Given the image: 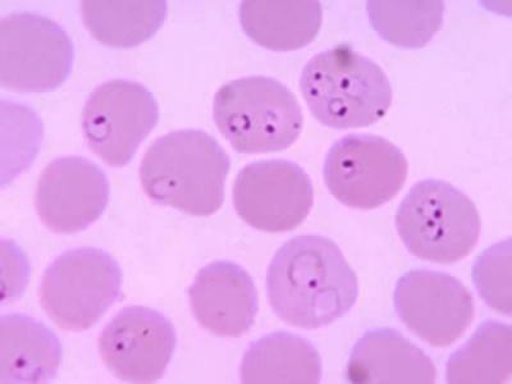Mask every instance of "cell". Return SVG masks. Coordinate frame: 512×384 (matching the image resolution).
Wrapping results in <instances>:
<instances>
[{
  "label": "cell",
  "mask_w": 512,
  "mask_h": 384,
  "mask_svg": "<svg viewBox=\"0 0 512 384\" xmlns=\"http://www.w3.org/2000/svg\"><path fill=\"white\" fill-rule=\"evenodd\" d=\"M75 50L48 17L13 13L0 22V84L17 93H48L68 79Z\"/></svg>",
  "instance_id": "obj_7"
},
{
  "label": "cell",
  "mask_w": 512,
  "mask_h": 384,
  "mask_svg": "<svg viewBox=\"0 0 512 384\" xmlns=\"http://www.w3.org/2000/svg\"><path fill=\"white\" fill-rule=\"evenodd\" d=\"M167 2H82L90 35L112 48H134L152 39L166 21Z\"/></svg>",
  "instance_id": "obj_20"
},
{
  "label": "cell",
  "mask_w": 512,
  "mask_h": 384,
  "mask_svg": "<svg viewBox=\"0 0 512 384\" xmlns=\"http://www.w3.org/2000/svg\"><path fill=\"white\" fill-rule=\"evenodd\" d=\"M189 299L196 322L218 337L244 336L253 327L259 310L253 278L241 265L227 260L200 269Z\"/></svg>",
  "instance_id": "obj_14"
},
{
  "label": "cell",
  "mask_w": 512,
  "mask_h": 384,
  "mask_svg": "<svg viewBox=\"0 0 512 384\" xmlns=\"http://www.w3.org/2000/svg\"><path fill=\"white\" fill-rule=\"evenodd\" d=\"M408 159L391 141L377 135H347L327 153L324 182L333 198L352 209L383 207L408 178Z\"/></svg>",
  "instance_id": "obj_8"
},
{
  "label": "cell",
  "mask_w": 512,
  "mask_h": 384,
  "mask_svg": "<svg viewBox=\"0 0 512 384\" xmlns=\"http://www.w3.org/2000/svg\"><path fill=\"white\" fill-rule=\"evenodd\" d=\"M300 89L315 120L337 130L373 126L390 111L393 98L379 64L346 44L310 59Z\"/></svg>",
  "instance_id": "obj_3"
},
{
  "label": "cell",
  "mask_w": 512,
  "mask_h": 384,
  "mask_svg": "<svg viewBox=\"0 0 512 384\" xmlns=\"http://www.w3.org/2000/svg\"><path fill=\"white\" fill-rule=\"evenodd\" d=\"M396 230L416 258L454 264L468 256L480 237V217L468 195L445 181L411 187L397 209Z\"/></svg>",
  "instance_id": "obj_5"
},
{
  "label": "cell",
  "mask_w": 512,
  "mask_h": 384,
  "mask_svg": "<svg viewBox=\"0 0 512 384\" xmlns=\"http://www.w3.org/2000/svg\"><path fill=\"white\" fill-rule=\"evenodd\" d=\"M233 207L255 230L283 233L308 218L314 204L312 180L290 160H259L241 169L233 185Z\"/></svg>",
  "instance_id": "obj_10"
},
{
  "label": "cell",
  "mask_w": 512,
  "mask_h": 384,
  "mask_svg": "<svg viewBox=\"0 0 512 384\" xmlns=\"http://www.w3.org/2000/svg\"><path fill=\"white\" fill-rule=\"evenodd\" d=\"M230 168V155L207 132L173 131L146 150L140 181L154 203L209 217L222 208Z\"/></svg>",
  "instance_id": "obj_2"
},
{
  "label": "cell",
  "mask_w": 512,
  "mask_h": 384,
  "mask_svg": "<svg viewBox=\"0 0 512 384\" xmlns=\"http://www.w3.org/2000/svg\"><path fill=\"white\" fill-rule=\"evenodd\" d=\"M175 327L157 310L128 306L100 333L105 367L120 381L153 383L164 376L176 350Z\"/></svg>",
  "instance_id": "obj_12"
},
{
  "label": "cell",
  "mask_w": 512,
  "mask_h": 384,
  "mask_svg": "<svg viewBox=\"0 0 512 384\" xmlns=\"http://www.w3.org/2000/svg\"><path fill=\"white\" fill-rule=\"evenodd\" d=\"M393 303L401 322L433 347L455 344L475 317L472 292L450 274L415 269L397 281Z\"/></svg>",
  "instance_id": "obj_11"
},
{
  "label": "cell",
  "mask_w": 512,
  "mask_h": 384,
  "mask_svg": "<svg viewBox=\"0 0 512 384\" xmlns=\"http://www.w3.org/2000/svg\"><path fill=\"white\" fill-rule=\"evenodd\" d=\"M109 194L108 177L95 163L76 155L58 158L39 177L36 213L48 230L72 235L103 216Z\"/></svg>",
  "instance_id": "obj_13"
},
{
  "label": "cell",
  "mask_w": 512,
  "mask_h": 384,
  "mask_svg": "<svg viewBox=\"0 0 512 384\" xmlns=\"http://www.w3.org/2000/svg\"><path fill=\"white\" fill-rule=\"evenodd\" d=\"M511 374V326L498 320L480 324L446 364V381L452 384H504Z\"/></svg>",
  "instance_id": "obj_19"
},
{
  "label": "cell",
  "mask_w": 512,
  "mask_h": 384,
  "mask_svg": "<svg viewBox=\"0 0 512 384\" xmlns=\"http://www.w3.org/2000/svg\"><path fill=\"white\" fill-rule=\"evenodd\" d=\"M159 121L154 95L136 81L111 80L86 100L82 130L86 143L109 167L130 164Z\"/></svg>",
  "instance_id": "obj_9"
},
{
  "label": "cell",
  "mask_w": 512,
  "mask_h": 384,
  "mask_svg": "<svg viewBox=\"0 0 512 384\" xmlns=\"http://www.w3.org/2000/svg\"><path fill=\"white\" fill-rule=\"evenodd\" d=\"M214 123L240 154H268L291 148L304 127L299 100L282 82L242 77L214 96Z\"/></svg>",
  "instance_id": "obj_4"
},
{
  "label": "cell",
  "mask_w": 512,
  "mask_h": 384,
  "mask_svg": "<svg viewBox=\"0 0 512 384\" xmlns=\"http://www.w3.org/2000/svg\"><path fill=\"white\" fill-rule=\"evenodd\" d=\"M269 304L283 322L313 331L354 308L359 282L335 241L296 236L274 254L267 274Z\"/></svg>",
  "instance_id": "obj_1"
},
{
  "label": "cell",
  "mask_w": 512,
  "mask_h": 384,
  "mask_svg": "<svg viewBox=\"0 0 512 384\" xmlns=\"http://www.w3.org/2000/svg\"><path fill=\"white\" fill-rule=\"evenodd\" d=\"M242 383L317 384L322 358L312 342L294 333H269L250 345L240 367Z\"/></svg>",
  "instance_id": "obj_17"
},
{
  "label": "cell",
  "mask_w": 512,
  "mask_h": 384,
  "mask_svg": "<svg viewBox=\"0 0 512 384\" xmlns=\"http://www.w3.org/2000/svg\"><path fill=\"white\" fill-rule=\"evenodd\" d=\"M473 277L480 297L496 312L511 315V241L498 242L474 264Z\"/></svg>",
  "instance_id": "obj_22"
},
{
  "label": "cell",
  "mask_w": 512,
  "mask_h": 384,
  "mask_svg": "<svg viewBox=\"0 0 512 384\" xmlns=\"http://www.w3.org/2000/svg\"><path fill=\"white\" fill-rule=\"evenodd\" d=\"M352 384H433L437 369L425 352L395 329H373L356 342L346 368Z\"/></svg>",
  "instance_id": "obj_15"
},
{
  "label": "cell",
  "mask_w": 512,
  "mask_h": 384,
  "mask_svg": "<svg viewBox=\"0 0 512 384\" xmlns=\"http://www.w3.org/2000/svg\"><path fill=\"white\" fill-rule=\"evenodd\" d=\"M122 271L107 251L68 250L59 255L40 285V304L64 331H88L120 299Z\"/></svg>",
  "instance_id": "obj_6"
},
{
  "label": "cell",
  "mask_w": 512,
  "mask_h": 384,
  "mask_svg": "<svg viewBox=\"0 0 512 384\" xmlns=\"http://www.w3.org/2000/svg\"><path fill=\"white\" fill-rule=\"evenodd\" d=\"M445 2H368L370 24L381 38L401 49L424 48L441 30Z\"/></svg>",
  "instance_id": "obj_21"
},
{
  "label": "cell",
  "mask_w": 512,
  "mask_h": 384,
  "mask_svg": "<svg viewBox=\"0 0 512 384\" xmlns=\"http://www.w3.org/2000/svg\"><path fill=\"white\" fill-rule=\"evenodd\" d=\"M240 24L254 43L272 52H295L313 43L323 24L320 2H242Z\"/></svg>",
  "instance_id": "obj_18"
},
{
  "label": "cell",
  "mask_w": 512,
  "mask_h": 384,
  "mask_svg": "<svg viewBox=\"0 0 512 384\" xmlns=\"http://www.w3.org/2000/svg\"><path fill=\"white\" fill-rule=\"evenodd\" d=\"M62 361L58 338L27 315L0 320V367L3 383H44L57 376Z\"/></svg>",
  "instance_id": "obj_16"
}]
</instances>
